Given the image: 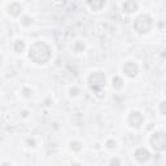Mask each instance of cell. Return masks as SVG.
Returning a JSON list of instances; mask_svg holds the SVG:
<instances>
[{"label": "cell", "instance_id": "1", "mask_svg": "<svg viewBox=\"0 0 166 166\" xmlns=\"http://www.w3.org/2000/svg\"><path fill=\"white\" fill-rule=\"evenodd\" d=\"M29 57L31 58V61L35 64H39V65L46 64L49 61V58H51V48H49V46L46 43L36 42L30 47Z\"/></svg>", "mask_w": 166, "mask_h": 166}, {"label": "cell", "instance_id": "2", "mask_svg": "<svg viewBox=\"0 0 166 166\" xmlns=\"http://www.w3.org/2000/svg\"><path fill=\"white\" fill-rule=\"evenodd\" d=\"M134 29L139 34H147V32L152 29V18L147 14L139 16L135 22H134Z\"/></svg>", "mask_w": 166, "mask_h": 166}, {"label": "cell", "instance_id": "3", "mask_svg": "<svg viewBox=\"0 0 166 166\" xmlns=\"http://www.w3.org/2000/svg\"><path fill=\"white\" fill-rule=\"evenodd\" d=\"M88 85L92 88L93 91H100L101 88L105 86V75L101 71H96V73H92L88 77Z\"/></svg>", "mask_w": 166, "mask_h": 166}, {"label": "cell", "instance_id": "4", "mask_svg": "<svg viewBox=\"0 0 166 166\" xmlns=\"http://www.w3.org/2000/svg\"><path fill=\"white\" fill-rule=\"evenodd\" d=\"M151 144L152 147L158 152H162L166 149V135L164 131L154 132L151 138Z\"/></svg>", "mask_w": 166, "mask_h": 166}, {"label": "cell", "instance_id": "5", "mask_svg": "<svg viewBox=\"0 0 166 166\" xmlns=\"http://www.w3.org/2000/svg\"><path fill=\"white\" fill-rule=\"evenodd\" d=\"M123 71H125V74L127 77H130V78H135V77L138 75V66H136V64L129 61V62H126L123 65Z\"/></svg>", "mask_w": 166, "mask_h": 166}, {"label": "cell", "instance_id": "6", "mask_svg": "<svg viewBox=\"0 0 166 166\" xmlns=\"http://www.w3.org/2000/svg\"><path fill=\"white\" fill-rule=\"evenodd\" d=\"M143 121H144V118H143V115L139 112H132L129 117V123L132 127H139L143 123Z\"/></svg>", "mask_w": 166, "mask_h": 166}, {"label": "cell", "instance_id": "7", "mask_svg": "<svg viewBox=\"0 0 166 166\" xmlns=\"http://www.w3.org/2000/svg\"><path fill=\"white\" fill-rule=\"evenodd\" d=\"M151 157V153H149L145 148H139L138 151L135 152V158L138 160L139 162H145Z\"/></svg>", "mask_w": 166, "mask_h": 166}, {"label": "cell", "instance_id": "8", "mask_svg": "<svg viewBox=\"0 0 166 166\" xmlns=\"http://www.w3.org/2000/svg\"><path fill=\"white\" fill-rule=\"evenodd\" d=\"M138 9V3L135 0H126L123 4V10L126 13H132Z\"/></svg>", "mask_w": 166, "mask_h": 166}, {"label": "cell", "instance_id": "9", "mask_svg": "<svg viewBox=\"0 0 166 166\" xmlns=\"http://www.w3.org/2000/svg\"><path fill=\"white\" fill-rule=\"evenodd\" d=\"M8 12H9V14L10 16H13V17H17V16H20L21 14V12H22V7L18 4V3H12L8 7Z\"/></svg>", "mask_w": 166, "mask_h": 166}, {"label": "cell", "instance_id": "10", "mask_svg": "<svg viewBox=\"0 0 166 166\" xmlns=\"http://www.w3.org/2000/svg\"><path fill=\"white\" fill-rule=\"evenodd\" d=\"M87 3L93 10H99L103 8V5L105 4V0H87Z\"/></svg>", "mask_w": 166, "mask_h": 166}, {"label": "cell", "instance_id": "11", "mask_svg": "<svg viewBox=\"0 0 166 166\" xmlns=\"http://www.w3.org/2000/svg\"><path fill=\"white\" fill-rule=\"evenodd\" d=\"M24 49H25V42H22V40H17V42L14 43V51L17 52V53L24 52Z\"/></svg>", "mask_w": 166, "mask_h": 166}, {"label": "cell", "instance_id": "12", "mask_svg": "<svg viewBox=\"0 0 166 166\" xmlns=\"http://www.w3.org/2000/svg\"><path fill=\"white\" fill-rule=\"evenodd\" d=\"M70 148H71V151H74V152H79L82 149V144L79 141H71L70 143Z\"/></svg>", "mask_w": 166, "mask_h": 166}, {"label": "cell", "instance_id": "13", "mask_svg": "<svg viewBox=\"0 0 166 166\" xmlns=\"http://www.w3.org/2000/svg\"><path fill=\"white\" fill-rule=\"evenodd\" d=\"M122 79H121L119 78V77H114V78H113V87L114 88H121V87H122Z\"/></svg>", "mask_w": 166, "mask_h": 166}, {"label": "cell", "instance_id": "14", "mask_svg": "<svg viewBox=\"0 0 166 166\" xmlns=\"http://www.w3.org/2000/svg\"><path fill=\"white\" fill-rule=\"evenodd\" d=\"M85 49V43L83 42H77L75 46H74V51L75 52H82Z\"/></svg>", "mask_w": 166, "mask_h": 166}, {"label": "cell", "instance_id": "15", "mask_svg": "<svg viewBox=\"0 0 166 166\" xmlns=\"http://www.w3.org/2000/svg\"><path fill=\"white\" fill-rule=\"evenodd\" d=\"M21 22H22V25H24V26H30L31 22H32V20H31L30 17H24Z\"/></svg>", "mask_w": 166, "mask_h": 166}, {"label": "cell", "instance_id": "16", "mask_svg": "<svg viewBox=\"0 0 166 166\" xmlns=\"http://www.w3.org/2000/svg\"><path fill=\"white\" fill-rule=\"evenodd\" d=\"M107 147L109 149H113V148L117 147V143H115V140H108L107 141Z\"/></svg>", "mask_w": 166, "mask_h": 166}, {"label": "cell", "instance_id": "17", "mask_svg": "<svg viewBox=\"0 0 166 166\" xmlns=\"http://www.w3.org/2000/svg\"><path fill=\"white\" fill-rule=\"evenodd\" d=\"M165 105H166V103H165V101H162L161 104H160V109H161V114H162V115H165V114H166V109H165Z\"/></svg>", "mask_w": 166, "mask_h": 166}, {"label": "cell", "instance_id": "18", "mask_svg": "<svg viewBox=\"0 0 166 166\" xmlns=\"http://www.w3.org/2000/svg\"><path fill=\"white\" fill-rule=\"evenodd\" d=\"M24 95H25L26 97H30V96H31V91L29 90V88H24Z\"/></svg>", "mask_w": 166, "mask_h": 166}, {"label": "cell", "instance_id": "19", "mask_svg": "<svg viewBox=\"0 0 166 166\" xmlns=\"http://www.w3.org/2000/svg\"><path fill=\"white\" fill-rule=\"evenodd\" d=\"M27 144H30V147H34L35 145V141L32 139H27Z\"/></svg>", "mask_w": 166, "mask_h": 166}, {"label": "cell", "instance_id": "20", "mask_svg": "<svg viewBox=\"0 0 166 166\" xmlns=\"http://www.w3.org/2000/svg\"><path fill=\"white\" fill-rule=\"evenodd\" d=\"M79 90H78V88H71V90H70V92H71V95H77V92H78Z\"/></svg>", "mask_w": 166, "mask_h": 166}, {"label": "cell", "instance_id": "21", "mask_svg": "<svg viewBox=\"0 0 166 166\" xmlns=\"http://www.w3.org/2000/svg\"><path fill=\"white\" fill-rule=\"evenodd\" d=\"M110 164H113V165H114V164H117V165H119L121 162L118 161V160H112V161H110Z\"/></svg>", "mask_w": 166, "mask_h": 166}, {"label": "cell", "instance_id": "22", "mask_svg": "<svg viewBox=\"0 0 166 166\" xmlns=\"http://www.w3.org/2000/svg\"><path fill=\"white\" fill-rule=\"evenodd\" d=\"M2 61H3V57H2V56H0V64H2Z\"/></svg>", "mask_w": 166, "mask_h": 166}]
</instances>
